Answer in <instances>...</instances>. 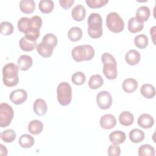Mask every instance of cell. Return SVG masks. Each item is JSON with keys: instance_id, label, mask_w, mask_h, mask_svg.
<instances>
[{"instance_id": "obj_11", "label": "cell", "mask_w": 156, "mask_h": 156, "mask_svg": "<svg viewBox=\"0 0 156 156\" xmlns=\"http://www.w3.org/2000/svg\"><path fill=\"white\" fill-rule=\"evenodd\" d=\"M138 124L143 129H149L152 127L154 123L153 117L147 113H143L138 118Z\"/></svg>"}, {"instance_id": "obj_3", "label": "cell", "mask_w": 156, "mask_h": 156, "mask_svg": "<svg viewBox=\"0 0 156 156\" xmlns=\"http://www.w3.org/2000/svg\"><path fill=\"white\" fill-rule=\"evenodd\" d=\"M71 55L77 62L88 61L94 57V50L91 46L88 44L77 46L73 49Z\"/></svg>"}, {"instance_id": "obj_18", "label": "cell", "mask_w": 156, "mask_h": 156, "mask_svg": "<svg viewBox=\"0 0 156 156\" xmlns=\"http://www.w3.org/2000/svg\"><path fill=\"white\" fill-rule=\"evenodd\" d=\"M135 15L136 19H137L139 21L143 23L147 21L150 17L151 10L148 7L143 5L138 9Z\"/></svg>"}, {"instance_id": "obj_38", "label": "cell", "mask_w": 156, "mask_h": 156, "mask_svg": "<svg viewBox=\"0 0 156 156\" xmlns=\"http://www.w3.org/2000/svg\"><path fill=\"white\" fill-rule=\"evenodd\" d=\"M29 18L22 17L18 21V28L19 30L23 33H25L29 22Z\"/></svg>"}, {"instance_id": "obj_36", "label": "cell", "mask_w": 156, "mask_h": 156, "mask_svg": "<svg viewBox=\"0 0 156 156\" xmlns=\"http://www.w3.org/2000/svg\"><path fill=\"white\" fill-rule=\"evenodd\" d=\"M85 2L88 5V6L91 9H97L100 8L105 5H106L108 2V0H86Z\"/></svg>"}, {"instance_id": "obj_6", "label": "cell", "mask_w": 156, "mask_h": 156, "mask_svg": "<svg viewBox=\"0 0 156 156\" xmlns=\"http://www.w3.org/2000/svg\"><path fill=\"white\" fill-rule=\"evenodd\" d=\"M14 116L12 107L7 103H1L0 105V126L5 127L10 125Z\"/></svg>"}, {"instance_id": "obj_14", "label": "cell", "mask_w": 156, "mask_h": 156, "mask_svg": "<svg viewBox=\"0 0 156 156\" xmlns=\"http://www.w3.org/2000/svg\"><path fill=\"white\" fill-rule=\"evenodd\" d=\"M33 60L30 56L27 55H21L17 61V65L20 69L22 71L28 70L32 65Z\"/></svg>"}, {"instance_id": "obj_12", "label": "cell", "mask_w": 156, "mask_h": 156, "mask_svg": "<svg viewBox=\"0 0 156 156\" xmlns=\"http://www.w3.org/2000/svg\"><path fill=\"white\" fill-rule=\"evenodd\" d=\"M71 16L76 21H82L86 16V10L83 5L78 4L73 7L71 11Z\"/></svg>"}, {"instance_id": "obj_7", "label": "cell", "mask_w": 156, "mask_h": 156, "mask_svg": "<svg viewBox=\"0 0 156 156\" xmlns=\"http://www.w3.org/2000/svg\"><path fill=\"white\" fill-rule=\"evenodd\" d=\"M96 102L101 109H108L112 104V97L107 91H100L96 96Z\"/></svg>"}, {"instance_id": "obj_21", "label": "cell", "mask_w": 156, "mask_h": 156, "mask_svg": "<svg viewBox=\"0 0 156 156\" xmlns=\"http://www.w3.org/2000/svg\"><path fill=\"white\" fill-rule=\"evenodd\" d=\"M21 11L26 14L32 13L35 9V3L33 0H21L20 2Z\"/></svg>"}, {"instance_id": "obj_20", "label": "cell", "mask_w": 156, "mask_h": 156, "mask_svg": "<svg viewBox=\"0 0 156 156\" xmlns=\"http://www.w3.org/2000/svg\"><path fill=\"white\" fill-rule=\"evenodd\" d=\"M122 87L125 92L127 93H133L137 89L138 82L135 79L127 78L123 81Z\"/></svg>"}, {"instance_id": "obj_29", "label": "cell", "mask_w": 156, "mask_h": 156, "mask_svg": "<svg viewBox=\"0 0 156 156\" xmlns=\"http://www.w3.org/2000/svg\"><path fill=\"white\" fill-rule=\"evenodd\" d=\"M54 7V2L51 0H41L38 4L39 10L43 13H51Z\"/></svg>"}, {"instance_id": "obj_25", "label": "cell", "mask_w": 156, "mask_h": 156, "mask_svg": "<svg viewBox=\"0 0 156 156\" xmlns=\"http://www.w3.org/2000/svg\"><path fill=\"white\" fill-rule=\"evenodd\" d=\"M43 129V123L37 119L31 121L28 125L29 132L34 135L40 133Z\"/></svg>"}, {"instance_id": "obj_23", "label": "cell", "mask_w": 156, "mask_h": 156, "mask_svg": "<svg viewBox=\"0 0 156 156\" xmlns=\"http://www.w3.org/2000/svg\"><path fill=\"white\" fill-rule=\"evenodd\" d=\"M133 121L134 117L133 114L128 111H124L121 112L119 116V121L122 126H130L133 122Z\"/></svg>"}, {"instance_id": "obj_37", "label": "cell", "mask_w": 156, "mask_h": 156, "mask_svg": "<svg viewBox=\"0 0 156 156\" xmlns=\"http://www.w3.org/2000/svg\"><path fill=\"white\" fill-rule=\"evenodd\" d=\"M101 60L103 65L107 64H111L117 65L115 57L108 52H104L101 56Z\"/></svg>"}, {"instance_id": "obj_33", "label": "cell", "mask_w": 156, "mask_h": 156, "mask_svg": "<svg viewBox=\"0 0 156 156\" xmlns=\"http://www.w3.org/2000/svg\"><path fill=\"white\" fill-rule=\"evenodd\" d=\"M16 133L13 129H7L1 133V138L5 143H12L16 139Z\"/></svg>"}, {"instance_id": "obj_26", "label": "cell", "mask_w": 156, "mask_h": 156, "mask_svg": "<svg viewBox=\"0 0 156 156\" xmlns=\"http://www.w3.org/2000/svg\"><path fill=\"white\" fill-rule=\"evenodd\" d=\"M19 144L23 148H30L35 143V140L33 136L29 134H23L19 138Z\"/></svg>"}, {"instance_id": "obj_5", "label": "cell", "mask_w": 156, "mask_h": 156, "mask_svg": "<svg viewBox=\"0 0 156 156\" xmlns=\"http://www.w3.org/2000/svg\"><path fill=\"white\" fill-rule=\"evenodd\" d=\"M106 25L113 33H119L123 30L124 23L121 17L116 12L109 13L106 17Z\"/></svg>"}, {"instance_id": "obj_22", "label": "cell", "mask_w": 156, "mask_h": 156, "mask_svg": "<svg viewBox=\"0 0 156 156\" xmlns=\"http://www.w3.org/2000/svg\"><path fill=\"white\" fill-rule=\"evenodd\" d=\"M140 93L143 97L147 99H152L155 96V88L149 83L143 84L140 88Z\"/></svg>"}, {"instance_id": "obj_16", "label": "cell", "mask_w": 156, "mask_h": 156, "mask_svg": "<svg viewBox=\"0 0 156 156\" xmlns=\"http://www.w3.org/2000/svg\"><path fill=\"white\" fill-rule=\"evenodd\" d=\"M103 73L108 79H115L118 75L116 65L111 64L103 65Z\"/></svg>"}, {"instance_id": "obj_41", "label": "cell", "mask_w": 156, "mask_h": 156, "mask_svg": "<svg viewBox=\"0 0 156 156\" xmlns=\"http://www.w3.org/2000/svg\"><path fill=\"white\" fill-rule=\"evenodd\" d=\"M74 0H60L59 3L60 6L64 9H69L72 5L74 4Z\"/></svg>"}, {"instance_id": "obj_2", "label": "cell", "mask_w": 156, "mask_h": 156, "mask_svg": "<svg viewBox=\"0 0 156 156\" xmlns=\"http://www.w3.org/2000/svg\"><path fill=\"white\" fill-rule=\"evenodd\" d=\"M87 23L88 24V33L92 38H98L102 36V20L101 16L98 13H92L88 18Z\"/></svg>"}, {"instance_id": "obj_10", "label": "cell", "mask_w": 156, "mask_h": 156, "mask_svg": "<svg viewBox=\"0 0 156 156\" xmlns=\"http://www.w3.org/2000/svg\"><path fill=\"white\" fill-rule=\"evenodd\" d=\"M100 126L104 129H111L116 124L115 117L112 114H105L101 116L100 119Z\"/></svg>"}, {"instance_id": "obj_32", "label": "cell", "mask_w": 156, "mask_h": 156, "mask_svg": "<svg viewBox=\"0 0 156 156\" xmlns=\"http://www.w3.org/2000/svg\"><path fill=\"white\" fill-rule=\"evenodd\" d=\"M135 45L141 49L146 48L148 45V38L144 34H140L134 38Z\"/></svg>"}, {"instance_id": "obj_9", "label": "cell", "mask_w": 156, "mask_h": 156, "mask_svg": "<svg viewBox=\"0 0 156 156\" xmlns=\"http://www.w3.org/2000/svg\"><path fill=\"white\" fill-rule=\"evenodd\" d=\"M54 47L43 41H41L37 46V51L38 53L44 58L49 57L52 55L54 51Z\"/></svg>"}, {"instance_id": "obj_30", "label": "cell", "mask_w": 156, "mask_h": 156, "mask_svg": "<svg viewBox=\"0 0 156 156\" xmlns=\"http://www.w3.org/2000/svg\"><path fill=\"white\" fill-rule=\"evenodd\" d=\"M82 37V29L79 27H73L68 32V38L72 41H77Z\"/></svg>"}, {"instance_id": "obj_17", "label": "cell", "mask_w": 156, "mask_h": 156, "mask_svg": "<svg viewBox=\"0 0 156 156\" xmlns=\"http://www.w3.org/2000/svg\"><path fill=\"white\" fill-rule=\"evenodd\" d=\"M126 138V135L124 132L121 130H115L109 135V140L111 143L116 144L123 143Z\"/></svg>"}, {"instance_id": "obj_28", "label": "cell", "mask_w": 156, "mask_h": 156, "mask_svg": "<svg viewBox=\"0 0 156 156\" xmlns=\"http://www.w3.org/2000/svg\"><path fill=\"white\" fill-rule=\"evenodd\" d=\"M144 138V133L139 129H133L129 132V139L133 143H140Z\"/></svg>"}, {"instance_id": "obj_15", "label": "cell", "mask_w": 156, "mask_h": 156, "mask_svg": "<svg viewBox=\"0 0 156 156\" xmlns=\"http://www.w3.org/2000/svg\"><path fill=\"white\" fill-rule=\"evenodd\" d=\"M33 109L37 115L43 116L47 112L48 106L45 101L43 99H37L34 103Z\"/></svg>"}, {"instance_id": "obj_24", "label": "cell", "mask_w": 156, "mask_h": 156, "mask_svg": "<svg viewBox=\"0 0 156 156\" xmlns=\"http://www.w3.org/2000/svg\"><path fill=\"white\" fill-rule=\"evenodd\" d=\"M19 46L21 50L24 51H33L37 46L36 41H32L27 40L25 37H23L20 41H19Z\"/></svg>"}, {"instance_id": "obj_4", "label": "cell", "mask_w": 156, "mask_h": 156, "mask_svg": "<svg viewBox=\"0 0 156 156\" xmlns=\"http://www.w3.org/2000/svg\"><path fill=\"white\" fill-rule=\"evenodd\" d=\"M57 101L62 106L68 105L72 99V88L66 82L60 83L57 88Z\"/></svg>"}, {"instance_id": "obj_39", "label": "cell", "mask_w": 156, "mask_h": 156, "mask_svg": "<svg viewBox=\"0 0 156 156\" xmlns=\"http://www.w3.org/2000/svg\"><path fill=\"white\" fill-rule=\"evenodd\" d=\"M42 41H45L50 44H51L54 48H55L57 44V38L52 34H47L42 38Z\"/></svg>"}, {"instance_id": "obj_40", "label": "cell", "mask_w": 156, "mask_h": 156, "mask_svg": "<svg viewBox=\"0 0 156 156\" xmlns=\"http://www.w3.org/2000/svg\"><path fill=\"white\" fill-rule=\"evenodd\" d=\"M121 154V149L118 144H113L108 148V155L109 156H119Z\"/></svg>"}, {"instance_id": "obj_19", "label": "cell", "mask_w": 156, "mask_h": 156, "mask_svg": "<svg viewBox=\"0 0 156 156\" xmlns=\"http://www.w3.org/2000/svg\"><path fill=\"white\" fill-rule=\"evenodd\" d=\"M143 23L139 21L135 17L131 18L128 21V30L132 34L140 32L143 29Z\"/></svg>"}, {"instance_id": "obj_8", "label": "cell", "mask_w": 156, "mask_h": 156, "mask_svg": "<svg viewBox=\"0 0 156 156\" xmlns=\"http://www.w3.org/2000/svg\"><path fill=\"white\" fill-rule=\"evenodd\" d=\"M27 98V93L23 89H17L11 92L9 99L12 102L16 105H20L24 102Z\"/></svg>"}, {"instance_id": "obj_1", "label": "cell", "mask_w": 156, "mask_h": 156, "mask_svg": "<svg viewBox=\"0 0 156 156\" xmlns=\"http://www.w3.org/2000/svg\"><path fill=\"white\" fill-rule=\"evenodd\" d=\"M19 68L18 65L11 62L7 63L2 68V81L9 87L16 86L19 82Z\"/></svg>"}, {"instance_id": "obj_31", "label": "cell", "mask_w": 156, "mask_h": 156, "mask_svg": "<svg viewBox=\"0 0 156 156\" xmlns=\"http://www.w3.org/2000/svg\"><path fill=\"white\" fill-rule=\"evenodd\" d=\"M155 155V149L150 144H143L138 148L139 156H154Z\"/></svg>"}, {"instance_id": "obj_13", "label": "cell", "mask_w": 156, "mask_h": 156, "mask_svg": "<svg viewBox=\"0 0 156 156\" xmlns=\"http://www.w3.org/2000/svg\"><path fill=\"white\" fill-rule=\"evenodd\" d=\"M140 58L141 55L140 52L135 49L129 50L125 56V60L127 63L132 66L137 65L140 62Z\"/></svg>"}, {"instance_id": "obj_35", "label": "cell", "mask_w": 156, "mask_h": 156, "mask_svg": "<svg viewBox=\"0 0 156 156\" xmlns=\"http://www.w3.org/2000/svg\"><path fill=\"white\" fill-rule=\"evenodd\" d=\"M13 32V26L11 23L3 21L1 23V33L4 35H11Z\"/></svg>"}, {"instance_id": "obj_34", "label": "cell", "mask_w": 156, "mask_h": 156, "mask_svg": "<svg viewBox=\"0 0 156 156\" xmlns=\"http://www.w3.org/2000/svg\"><path fill=\"white\" fill-rule=\"evenodd\" d=\"M86 77L84 73L80 71L76 72L71 76V81L76 85H81L85 83Z\"/></svg>"}, {"instance_id": "obj_27", "label": "cell", "mask_w": 156, "mask_h": 156, "mask_svg": "<svg viewBox=\"0 0 156 156\" xmlns=\"http://www.w3.org/2000/svg\"><path fill=\"white\" fill-rule=\"evenodd\" d=\"M104 83V79L99 74L91 76L88 81V86L91 89L96 90L99 88Z\"/></svg>"}]
</instances>
